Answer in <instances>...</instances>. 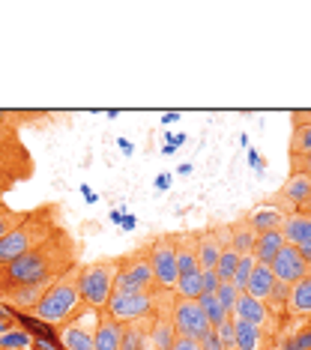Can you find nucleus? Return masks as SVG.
<instances>
[{
	"label": "nucleus",
	"mask_w": 311,
	"mask_h": 350,
	"mask_svg": "<svg viewBox=\"0 0 311 350\" xmlns=\"http://www.w3.org/2000/svg\"><path fill=\"white\" fill-rule=\"evenodd\" d=\"M75 264H81V243L66 228H60L36 249L24 252L18 260L0 267V299L18 288H27V284L57 278Z\"/></svg>",
	"instance_id": "nucleus-1"
},
{
	"label": "nucleus",
	"mask_w": 311,
	"mask_h": 350,
	"mask_svg": "<svg viewBox=\"0 0 311 350\" xmlns=\"http://www.w3.org/2000/svg\"><path fill=\"white\" fill-rule=\"evenodd\" d=\"M60 228H66V225H63V206L57 201H45V204L33 206V210H27L21 225H15L10 234L0 240V267L18 260L24 252L36 249V245L45 243L51 234H57Z\"/></svg>",
	"instance_id": "nucleus-2"
},
{
	"label": "nucleus",
	"mask_w": 311,
	"mask_h": 350,
	"mask_svg": "<svg viewBox=\"0 0 311 350\" xmlns=\"http://www.w3.org/2000/svg\"><path fill=\"white\" fill-rule=\"evenodd\" d=\"M81 267H84V260H81V264H75L72 269H66L63 275L54 278V284L48 288L42 302L33 308V314L42 323L57 326V329H60L63 323H69L72 317L81 314L87 308L84 299H81Z\"/></svg>",
	"instance_id": "nucleus-3"
},
{
	"label": "nucleus",
	"mask_w": 311,
	"mask_h": 350,
	"mask_svg": "<svg viewBox=\"0 0 311 350\" xmlns=\"http://www.w3.org/2000/svg\"><path fill=\"white\" fill-rule=\"evenodd\" d=\"M123 264V254L117 258H99L81 267V299L93 312H105L108 299L114 297V282Z\"/></svg>",
	"instance_id": "nucleus-4"
},
{
	"label": "nucleus",
	"mask_w": 311,
	"mask_h": 350,
	"mask_svg": "<svg viewBox=\"0 0 311 350\" xmlns=\"http://www.w3.org/2000/svg\"><path fill=\"white\" fill-rule=\"evenodd\" d=\"M156 291H165V288H159L153 267H150V258H147V249L138 245V249L126 252L120 273H117V282H114V293H156Z\"/></svg>",
	"instance_id": "nucleus-5"
},
{
	"label": "nucleus",
	"mask_w": 311,
	"mask_h": 350,
	"mask_svg": "<svg viewBox=\"0 0 311 350\" xmlns=\"http://www.w3.org/2000/svg\"><path fill=\"white\" fill-rule=\"evenodd\" d=\"M0 174H6L15 186L33 180L36 159L30 147L21 141V135H3L0 132Z\"/></svg>",
	"instance_id": "nucleus-6"
},
{
	"label": "nucleus",
	"mask_w": 311,
	"mask_h": 350,
	"mask_svg": "<svg viewBox=\"0 0 311 350\" xmlns=\"http://www.w3.org/2000/svg\"><path fill=\"white\" fill-rule=\"evenodd\" d=\"M177 234H156L150 243H144V249H147V258H150V267H153V275L159 282V288L165 291H174V284H177V240H174Z\"/></svg>",
	"instance_id": "nucleus-7"
},
{
	"label": "nucleus",
	"mask_w": 311,
	"mask_h": 350,
	"mask_svg": "<svg viewBox=\"0 0 311 350\" xmlns=\"http://www.w3.org/2000/svg\"><path fill=\"white\" fill-rule=\"evenodd\" d=\"M159 293H114L108 299V308L105 314H111L114 321L120 323H135V321H144L156 312V302H159Z\"/></svg>",
	"instance_id": "nucleus-8"
},
{
	"label": "nucleus",
	"mask_w": 311,
	"mask_h": 350,
	"mask_svg": "<svg viewBox=\"0 0 311 350\" xmlns=\"http://www.w3.org/2000/svg\"><path fill=\"white\" fill-rule=\"evenodd\" d=\"M174 332H177L180 338H191V341H201L206 332H213L201 302L174 297Z\"/></svg>",
	"instance_id": "nucleus-9"
},
{
	"label": "nucleus",
	"mask_w": 311,
	"mask_h": 350,
	"mask_svg": "<svg viewBox=\"0 0 311 350\" xmlns=\"http://www.w3.org/2000/svg\"><path fill=\"white\" fill-rule=\"evenodd\" d=\"M96 323H99V312L93 308H84L81 314H75L69 323H63L57 329L60 345L66 350H93V332Z\"/></svg>",
	"instance_id": "nucleus-10"
},
{
	"label": "nucleus",
	"mask_w": 311,
	"mask_h": 350,
	"mask_svg": "<svg viewBox=\"0 0 311 350\" xmlns=\"http://www.w3.org/2000/svg\"><path fill=\"white\" fill-rule=\"evenodd\" d=\"M230 317H234V321H245V323L258 326V329H263L267 336H275L278 326H282V321H278L275 314H269V308L263 306L260 299L249 297V293H239L236 297V306H234V312H230Z\"/></svg>",
	"instance_id": "nucleus-11"
},
{
	"label": "nucleus",
	"mask_w": 311,
	"mask_h": 350,
	"mask_svg": "<svg viewBox=\"0 0 311 350\" xmlns=\"http://www.w3.org/2000/svg\"><path fill=\"white\" fill-rule=\"evenodd\" d=\"M308 195H311V177H306V174H287L284 186L273 195V206L282 210L284 216H290V213H299V206L308 201Z\"/></svg>",
	"instance_id": "nucleus-12"
},
{
	"label": "nucleus",
	"mask_w": 311,
	"mask_h": 350,
	"mask_svg": "<svg viewBox=\"0 0 311 350\" xmlns=\"http://www.w3.org/2000/svg\"><path fill=\"white\" fill-rule=\"evenodd\" d=\"M269 269H273V278H275V282L287 284V288L311 275V267L306 264V260H302V254H299L297 249H293V245H287V243H284V249L273 258V264H269Z\"/></svg>",
	"instance_id": "nucleus-13"
},
{
	"label": "nucleus",
	"mask_w": 311,
	"mask_h": 350,
	"mask_svg": "<svg viewBox=\"0 0 311 350\" xmlns=\"http://www.w3.org/2000/svg\"><path fill=\"white\" fill-rule=\"evenodd\" d=\"M54 111H30V108H0V132L3 135H21V129L42 126L54 120Z\"/></svg>",
	"instance_id": "nucleus-14"
},
{
	"label": "nucleus",
	"mask_w": 311,
	"mask_h": 350,
	"mask_svg": "<svg viewBox=\"0 0 311 350\" xmlns=\"http://www.w3.org/2000/svg\"><path fill=\"white\" fill-rule=\"evenodd\" d=\"M177 240V273L180 275H189V273H201L198 267V240H201V230H182V234L174 237Z\"/></svg>",
	"instance_id": "nucleus-15"
},
{
	"label": "nucleus",
	"mask_w": 311,
	"mask_h": 350,
	"mask_svg": "<svg viewBox=\"0 0 311 350\" xmlns=\"http://www.w3.org/2000/svg\"><path fill=\"white\" fill-rule=\"evenodd\" d=\"M230 225V249H234L239 258L245 254H254V245H258V230L252 225V213H243L239 219L228 221Z\"/></svg>",
	"instance_id": "nucleus-16"
},
{
	"label": "nucleus",
	"mask_w": 311,
	"mask_h": 350,
	"mask_svg": "<svg viewBox=\"0 0 311 350\" xmlns=\"http://www.w3.org/2000/svg\"><path fill=\"white\" fill-rule=\"evenodd\" d=\"M123 329H126V323H120L111 314L99 312V323H96V332H93V350H120V345H123Z\"/></svg>",
	"instance_id": "nucleus-17"
},
{
	"label": "nucleus",
	"mask_w": 311,
	"mask_h": 350,
	"mask_svg": "<svg viewBox=\"0 0 311 350\" xmlns=\"http://www.w3.org/2000/svg\"><path fill=\"white\" fill-rule=\"evenodd\" d=\"M282 237H284L287 245H293V249L311 245V216L308 213H290V216H284Z\"/></svg>",
	"instance_id": "nucleus-18"
},
{
	"label": "nucleus",
	"mask_w": 311,
	"mask_h": 350,
	"mask_svg": "<svg viewBox=\"0 0 311 350\" xmlns=\"http://www.w3.org/2000/svg\"><path fill=\"white\" fill-rule=\"evenodd\" d=\"M51 284H54V278H48V282H36V284H27V288H18V291L6 293L3 302H10L12 308H21V312H33L39 302H42V297L48 293Z\"/></svg>",
	"instance_id": "nucleus-19"
},
{
	"label": "nucleus",
	"mask_w": 311,
	"mask_h": 350,
	"mask_svg": "<svg viewBox=\"0 0 311 350\" xmlns=\"http://www.w3.org/2000/svg\"><path fill=\"white\" fill-rule=\"evenodd\" d=\"M221 252H225V249H221V243L215 240V234L210 230V225H206L201 230V240H198V267H201V273H206V269H215Z\"/></svg>",
	"instance_id": "nucleus-20"
},
{
	"label": "nucleus",
	"mask_w": 311,
	"mask_h": 350,
	"mask_svg": "<svg viewBox=\"0 0 311 350\" xmlns=\"http://www.w3.org/2000/svg\"><path fill=\"white\" fill-rule=\"evenodd\" d=\"M234 336H236V350H267L269 341L267 332L245 321H234Z\"/></svg>",
	"instance_id": "nucleus-21"
},
{
	"label": "nucleus",
	"mask_w": 311,
	"mask_h": 350,
	"mask_svg": "<svg viewBox=\"0 0 311 350\" xmlns=\"http://www.w3.org/2000/svg\"><path fill=\"white\" fill-rule=\"evenodd\" d=\"M287 312L297 317H311V275L302 278V282L290 284V293H287Z\"/></svg>",
	"instance_id": "nucleus-22"
},
{
	"label": "nucleus",
	"mask_w": 311,
	"mask_h": 350,
	"mask_svg": "<svg viewBox=\"0 0 311 350\" xmlns=\"http://www.w3.org/2000/svg\"><path fill=\"white\" fill-rule=\"evenodd\" d=\"M273 284H275L273 269H269L267 264H258V267H254V273H252V278H249V288H245L243 293H249V297L267 302L269 291H273Z\"/></svg>",
	"instance_id": "nucleus-23"
},
{
	"label": "nucleus",
	"mask_w": 311,
	"mask_h": 350,
	"mask_svg": "<svg viewBox=\"0 0 311 350\" xmlns=\"http://www.w3.org/2000/svg\"><path fill=\"white\" fill-rule=\"evenodd\" d=\"M284 249V237L282 230H273V234H258V245H254V260L258 264H273V258Z\"/></svg>",
	"instance_id": "nucleus-24"
},
{
	"label": "nucleus",
	"mask_w": 311,
	"mask_h": 350,
	"mask_svg": "<svg viewBox=\"0 0 311 350\" xmlns=\"http://www.w3.org/2000/svg\"><path fill=\"white\" fill-rule=\"evenodd\" d=\"M252 225L258 234H273V230H282L284 213L275 210V206H260V210L252 213Z\"/></svg>",
	"instance_id": "nucleus-25"
},
{
	"label": "nucleus",
	"mask_w": 311,
	"mask_h": 350,
	"mask_svg": "<svg viewBox=\"0 0 311 350\" xmlns=\"http://www.w3.org/2000/svg\"><path fill=\"white\" fill-rule=\"evenodd\" d=\"M174 297L177 299H201L204 297V275L201 273L180 275L177 284H174Z\"/></svg>",
	"instance_id": "nucleus-26"
},
{
	"label": "nucleus",
	"mask_w": 311,
	"mask_h": 350,
	"mask_svg": "<svg viewBox=\"0 0 311 350\" xmlns=\"http://www.w3.org/2000/svg\"><path fill=\"white\" fill-rule=\"evenodd\" d=\"M290 156H311V123L293 120V135H290Z\"/></svg>",
	"instance_id": "nucleus-27"
},
{
	"label": "nucleus",
	"mask_w": 311,
	"mask_h": 350,
	"mask_svg": "<svg viewBox=\"0 0 311 350\" xmlns=\"http://www.w3.org/2000/svg\"><path fill=\"white\" fill-rule=\"evenodd\" d=\"M201 308H204V314H206V321H210V326L215 329V326H219L221 321H225V317H230V312H225V306H221L219 302V297H215V293H204L201 299Z\"/></svg>",
	"instance_id": "nucleus-28"
},
{
	"label": "nucleus",
	"mask_w": 311,
	"mask_h": 350,
	"mask_svg": "<svg viewBox=\"0 0 311 350\" xmlns=\"http://www.w3.org/2000/svg\"><path fill=\"white\" fill-rule=\"evenodd\" d=\"M24 216H27V210H12L6 201H0V240H3L15 225H21Z\"/></svg>",
	"instance_id": "nucleus-29"
},
{
	"label": "nucleus",
	"mask_w": 311,
	"mask_h": 350,
	"mask_svg": "<svg viewBox=\"0 0 311 350\" xmlns=\"http://www.w3.org/2000/svg\"><path fill=\"white\" fill-rule=\"evenodd\" d=\"M254 267H258V260H254V254H245V258H239V264H236V273H234V288L243 293L245 288H249V278H252V273H254Z\"/></svg>",
	"instance_id": "nucleus-30"
},
{
	"label": "nucleus",
	"mask_w": 311,
	"mask_h": 350,
	"mask_svg": "<svg viewBox=\"0 0 311 350\" xmlns=\"http://www.w3.org/2000/svg\"><path fill=\"white\" fill-rule=\"evenodd\" d=\"M236 264H239V254L234 249H225L219 258V264H215V275H219V282H230L236 273Z\"/></svg>",
	"instance_id": "nucleus-31"
},
{
	"label": "nucleus",
	"mask_w": 311,
	"mask_h": 350,
	"mask_svg": "<svg viewBox=\"0 0 311 350\" xmlns=\"http://www.w3.org/2000/svg\"><path fill=\"white\" fill-rule=\"evenodd\" d=\"M215 338L225 350H236V336H234V317H225L219 326H215Z\"/></svg>",
	"instance_id": "nucleus-32"
},
{
	"label": "nucleus",
	"mask_w": 311,
	"mask_h": 350,
	"mask_svg": "<svg viewBox=\"0 0 311 350\" xmlns=\"http://www.w3.org/2000/svg\"><path fill=\"white\" fill-rule=\"evenodd\" d=\"M215 297H219V302H221V306H225V312H234L239 291L234 288V282H221L219 288H215Z\"/></svg>",
	"instance_id": "nucleus-33"
},
{
	"label": "nucleus",
	"mask_w": 311,
	"mask_h": 350,
	"mask_svg": "<svg viewBox=\"0 0 311 350\" xmlns=\"http://www.w3.org/2000/svg\"><path fill=\"white\" fill-rule=\"evenodd\" d=\"M290 174H306V177H311V156H290Z\"/></svg>",
	"instance_id": "nucleus-34"
},
{
	"label": "nucleus",
	"mask_w": 311,
	"mask_h": 350,
	"mask_svg": "<svg viewBox=\"0 0 311 350\" xmlns=\"http://www.w3.org/2000/svg\"><path fill=\"white\" fill-rule=\"evenodd\" d=\"M204 275V293H215V288H219V275H215V269H206V273H201Z\"/></svg>",
	"instance_id": "nucleus-35"
},
{
	"label": "nucleus",
	"mask_w": 311,
	"mask_h": 350,
	"mask_svg": "<svg viewBox=\"0 0 311 350\" xmlns=\"http://www.w3.org/2000/svg\"><path fill=\"white\" fill-rule=\"evenodd\" d=\"M171 350H201V341H191V338H174Z\"/></svg>",
	"instance_id": "nucleus-36"
},
{
	"label": "nucleus",
	"mask_w": 311,
	"mask_h": 350,
	"mask_svg": "<svg viewBox=\"0 0 311 350\" xmlns=\"http://www.w3.org/2000/svg\"><path fill=\"white\" fill-rule=\"evenodd\" d=\"M201 350H225L219 345V338H215V332H206V336L201 338Z\"/></svg>",
	"instance_id": "nucleus-37"
},
{
	"label": "nucleus",
	"mask_w": 311,
	"mask_h": 350,
	"mask_svg": "<svg viewBox=\"0 0 311 350\" xmlns=\"http://www.w3.org/2000/svg\"><path fill=\"white\" fill-rule=\"evenodd\" d=\"M0 345L3 347H27V338L24 336H3L0 338Z\"/></svg>",
	"instance_id": "nucleus-38"
},
{
	"label": "nucleus",
	"mask_w": 311,
	"mask_h": 350,
	"mask_svg": "<svg viewBox=\"0 0 311 350\" xmlns=\"http://www.w3.org/2000/svg\"><path fill=\"white\" fill-rule=\"evenodd\" d=\"M12 189H15V183H12L10 177H6V174H0V198H3V195H10Z\"/></svg>",
	"instance_id": "nucleus-39"
},
{
	"label": "nucleus",
	"mask_w": 311,
	"mask_h": 350,
	"mask_svg": "<svg viewBox=\"0 0 311 350\" xmlns=\"http://www.w3.org/2000/svg\"><path fill=\"white\" fill-rule=\"evenodd\" d=\"M293 120H302V123H311V111H297V114H293Z\"/></svg>",
	"instance_id": "nucleus-40"
},
{
	"label": "nucleus",
	"mask_w": 311,
	"mask_h": 350,
	"mask_svg": "<svg viewBox=\"0 0 311 350\" xmlns=\"http://www.w3.org/2000/svg\"><path fill=\"white\" fill-rule=\"evenodd\" d=\"M299 213H308V216H311V195H308V201L299 206Z\"/></svg>",
	"instance_id": "nucleus-41"
},
{
	"label": "nucleus",
	"mask_w": 311,
	"mask_h": 350,
	"mask_svg": "<svg viewBox=\"0 0 311 350\" xmlns=\"http://www.w3.org/2000/svg\"><path fill=\"white\" fill-rule=\"evenodd\" d=\"M0 201H3V198H0Z\"/></svg>",
	"instance_id": "nucleus-42"
}]
</instances>
